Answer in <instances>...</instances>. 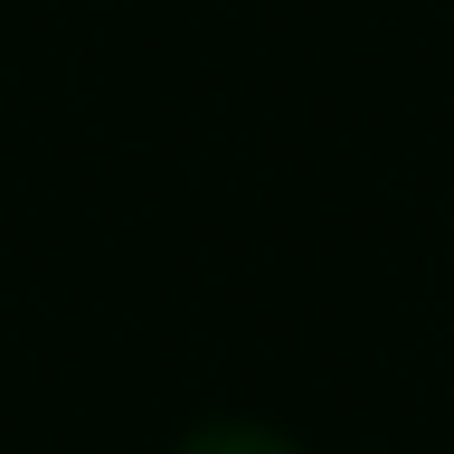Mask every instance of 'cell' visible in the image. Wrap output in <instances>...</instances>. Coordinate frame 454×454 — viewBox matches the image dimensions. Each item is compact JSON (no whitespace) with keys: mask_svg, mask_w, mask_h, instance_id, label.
I'll return each mask as SVG.
<instances>
[{"mask_svg":"<svg viewBox=\"0 0 454 454\" xmlns=\"http://www.w3.org/2000/svg\"><path fill=\"white\" fill-rule=\"evenodd\" d=\"M170 454H312V445L275 417H199L170 435Z\"/></svg>","mask_w":454,"mask_h":454,"instance_id":"1","label":"cell"}]
</instances>
